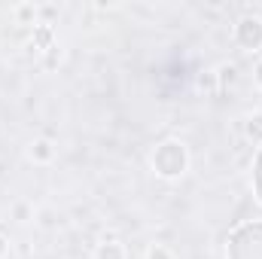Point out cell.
<instances>
[{
	"label": "cell",
	"mask_w": 262,
	"mask_h": 259,
	"mask_svg": "<svg viewBox=\"0 0 262 259\" xmlns=\"http://www.w3.org/2000/svg\"><path fill=\"white\" fill-rule=\"evenodd\" d=\"M253 82L262 89V61H256V64H253Z\"/></svg>",
	"instance_id": "obj_10"
},
{
	"label": "cell",
	"mask_w": 262,
	"mask_h": 259,
	"mask_svg": "<svg viewBox=\"0 0 262 259\" xmlns=\"http://www.w3.org/2000/svg\"><path fill=\"white\" fill-rule=\"evenodd\" d=\"M146 259H174V250L165 247V244H152V247L146 250Z\"/></svg>",
	"instance_id": "obj_8"
},
{
	"label": "cell",
	"mask_w": 262,
	"mask_h": 259,
	"mask_svg": "<svg viewBox=\"0 0 262 259\" xmlns=\"http://www.w3.org/2000/svg\"><path fill=\"white\" fill-rule=\"evenodd\" d=\"M213 73H216V85H220V89L235 85V79H238V67L235 64H220Z\"/></svg>",
	"instance_id": "obj_7"
},
{
	"label": "cell",
	"mask_w": 262,
	"mask_h": 259,
	"mask_svg": "<svg viewBox=\"0 0 262 259\" xmlns=\"http://www.w3.org/2000/svg\"><path fill=\"white\" fill-rule=\"evenodd\" d=\"M12 12H15L18 25H34V28H37V15H40V9H37L34 3H21V6H15Z\"/></svg>",
	"instance_id": "obj_6"
},
{
	"label": "cell",
	"mask_w": 262,
	"mask_h": 259,
	"mask_svg": "<svg viewBox=\"0 0 262 259\" xmlns=\"http://www.w3.org/2000/svg\"><path fill=\"white\" fill-rule=\"evenodd\" d=\"M235 40L244 52H259L262 49V15H244L235 25Z\"/></svg>",
	"instance_id": "obj_2"
},
{
	"label": "cell",
	"mask_w": 262,
	"mask_h": 259,
	"mask_svg": "<svg viewBox=\"0 0 262 259\" xmlns=\"http://www.w3.org/2000/svg\"><path fill=\"white\" fill-rule=\"evenodd\" d=\"M95 259H125V247L119 241H101L95 247Z\"/></svg>",
	"instance_id": "obj_4"
},
{
	"label": "cell",
	"mask_w": 262,
	"mask_h": 259,
	"mask_svg": "<svg viewBox=\"0 0 262 259\" xmlns=\"http://www.w3.org/2000/svg\"><path fill=\"white\" fill-rule=\"evenodd\" d=\"M186 165H189L186 146L177 143V140H165V143L156 149V156H152V168H156V174H159V177H168V180L186 174Z\"/></svg>",
	"instance_id": "obj_1"
},
{
	"label": "cell",
	"mask_w": 262,
	"mask_h": 259,
	"mask_svg": "<svg viewBox=\"0 0 262 259\" xmlns=\"http://www.w3.org/2000/svg\"><path fill=\"white\" fill-rule=\"evenodd\" d=\"M12 213H15V220H21V223H25V220H28V217H31V207H28V204H25V201H18V204H15V210H12Z\"/></svg>",
	"instance_id": "obj_9"
},
{
	"label": "cell",
	"mask_w": 262,
	"mask_h": 259,
	"mask_svg": "<svg viewBox=\"0 0 262 259\" xmlns=\"http://www.w3.org/2000/svg\"><path fill=\"white\" fill-rule=\"evenodd\" d=\"M55 143L49 140V137H37V140H31V146H28V159L31 162H37V165H49L52 159H55Z\"/></svg>",
	"instance_id": "obj_3"
},
{
	"label": "cell",
	"mask_w": 262,
	"mask_h": 259,
	"mask_svg": "<svg viewBox=\"0 0 262 259\" xmlns=\"http://www.w3.org/2000/svg\"><path fill=\"white\" fill-rule=\"evenodd\" d=\"M244 134H247V140L262 143V110H253V113L244 119Z\"/></svg>",
	"instance_id": "obj_5"
},
{
	"label": "cell",
	"mask_w": 262,
	"mask_h": 259,
	"mask_svg": "<svg viewBox=\"0 0 262 259\" xmlns=\"http://www.w3.org/2000/svg\"><path fill=\"white\" fill-rule=\"evenodd\" d=\"M6 250H9V241H6V238H3V235H0V259L6 256Z\"/></svg>",
	"instance_id": "obj_11"
}]
</instances>
